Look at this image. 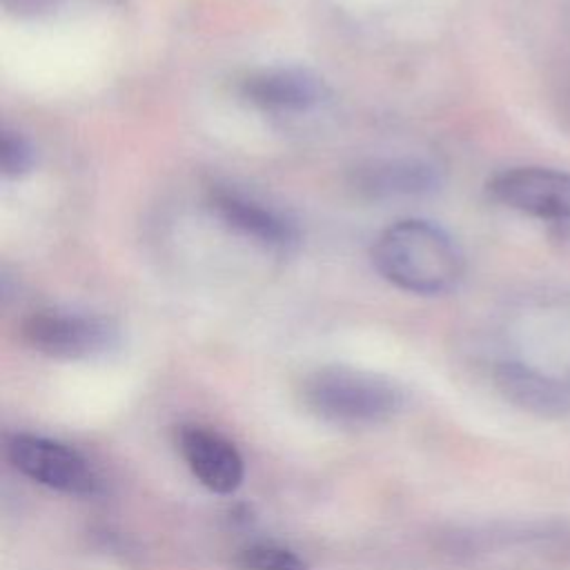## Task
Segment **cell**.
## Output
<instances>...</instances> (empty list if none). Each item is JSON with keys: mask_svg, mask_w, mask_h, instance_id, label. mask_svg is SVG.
<instances>
[{"mask_svg": "<svg viewBox=\"0 0 570 570\" xmlns=\"http://www.w3.org/2000/svg\"><path fill=\"white\" fill-rule=\"evenodd\" d=\"M301 399L314 416L345 428L381 425L405 407V392L394 381L347 365L309 372Z\"/></svg>", "mask_w": 570, "mask_h": 570, "instance_id": "7a4b0ae2", "label": "cell"}, {"mask_svg": "<svg viewBox=\"0 0 570 570\" xmlns=\"http://www.w3.org/2000/svg\"><path fill=\"white\" fill-rule=\"evenodd\" d=\"M33 160H36V151H33L31 142L22 134L4 129L2 138H0L2 174L7 178H18V176L27 174L33 167Z\"/></svg>", "mask_w": 570, "mask_h": 570, "instance_id": "7c38bea8", "label": "cell"}, {"mask_svg": "<svg viewBox=\"0 0 570 570\" xmlns=\"http://www.w3.org/2000/svg\"><path fill=\"white\" fill-rule=\"evenodd\" d=\"M176 445L191 474L216 494H232L245 476V463L236 445L205 425H180Z\"/></svg>", "mask_w": 570, "mask_h": 570, "instance_id": "52a82bcc", "label": "cell"}, {"mask_svg": "<svg viewBox=\"0 0 570 570\" xmlns=\"http://www.w3.org/2000/svg\"><path fill=\"white\" fill-rule=\"evenodd\" d=\"M209 205L223 225L263 249L281 254L298 243L294 223L243 191L216 185L209 189Z\"/></svg>", "mask_w": 570, "mask_h": 570, "instance_id": "8992f818", "label": "cell"}, {"mask_svg": "<svg viewBox=\"0 0 570 570\" xmlns=\"http://www.w3.org/2000/svg\"><path fill=\"white\" fill-rule=\"evenodd\" d=\"M9 463L31 481L71 497H94L100 492V476L76 448L38 436L11 434L4 441Z\"/></svg>", "mask_w": 570, "mask_h": 570, "instance_id": "3957f363", "label": "cell"}, {"mask_svg": "<svg viewBox=\"0 0 570 570\" xmlns=\"http://www.w3.org/2000/svg\"><path fill=\"white\" fill-rule=\"evenodd\" d=\"M352 187L365 198H412L439 187V171L416 158H383L358 165L352 171Z\"/></svg>", "mask_w": 570, "mask_h": 570, "instance_id": "9c48e42d", "label": "cell"}, {"mask_svg": "<svg viewBox=\"0 0 570 570\" xmlns=\"http://www.w3.org/2000/svg\"><path fill=\"white\" fill-rule=\"evenodd\" d=\"M488 194L521 214L570 220V174L550 167H510L494 174Z\"/></svg>", "mask_w": 570, "mask_h": 570, "instance_id": "5b68a950", "label": "cell"}, {"mask_svg": "<svg viewBox=\"0 0 570 570\" xmlns=\"http://www.w3.org/2000/svg\"><path fill=\"white\" fill-rule=\"evenodd\" d=\"M379 274L399 289L436 296L454 289L463 276V254L439 225L421 218L396 220L372 247Z\"/></svg>", "mask_w": 570, "mask_h": 570, "instance_id": "6da1fadb", "label": "cell"}, {"mask_svg": "<svg viewBox=\"0 0 570 570\" xmlns=\"http://www.w3.org/2000/svg\"><path fill=\"white\" fill-rule=\"evenodd\" d=\"M56 2H60V0H2V4L7 9L18 11V13H38V11L53 7Z\"/></svg>", "mask_w": 570, "mask_h": 570, "instance_id": "4fadbf2b", "label": "cell"}, {"mask_svg": "<svg viewBox=\"0 0 570 570\" xmlns=\"http://www.w3.org/2000/svg\"><path fill=\"white\" fill-rule=\"evenodd\" d=\"M499 390L519 407L532 412H552L568 405V392L552 379L532 372L517 363H503L497 367Z\"/></svg>", "mask_w": 570, "mask_h": 570, "instance_id": "30bf717a", "label": "cell"}, {"mask_svg": "<svg viewBox=\"0 0 570 570\" xmlns=\"http://www.w3.org/2000/svg\"><path fill=\"white\" fill-rule=\"evenodd\" d=\"M236 566L243 570H309L303 557L278 543H252L238 550Z\"/></svg>", "mask_w": 570, "mask_h": 570, "instance_id": "8fae6325", "label": "cell"}, {"mask_svg": "<svg viewBox=\"0 0 570 570\" xmlns=\"http://www.w3.org/2000/svg\"><path fill=\"white\" fill-rule=\"evenodd\" d=\"M240 96L267 114H301L321 105L325 82L301 67L258 69L240 80Z\"/></svg>", "mask_w": 570, "mask_h": 570, "instance_id": "ba28073f", "label": "cell"}, {"mask_svg": "<svg viewBox=\"0 0 570 570\" xmlns=\"http://www.w3.org/2000/svg\"><path fill=\"white\" fill-rule=\"evenodd\" d=\"M22 341L51 358L80 361L111 352L118 345V330L102 316L38 309L22 321Z\"/></svg>", "mask_w": 570, "mask_h": 570, "instance_id": "277c9868", "label": "cell"}]
</instances>
